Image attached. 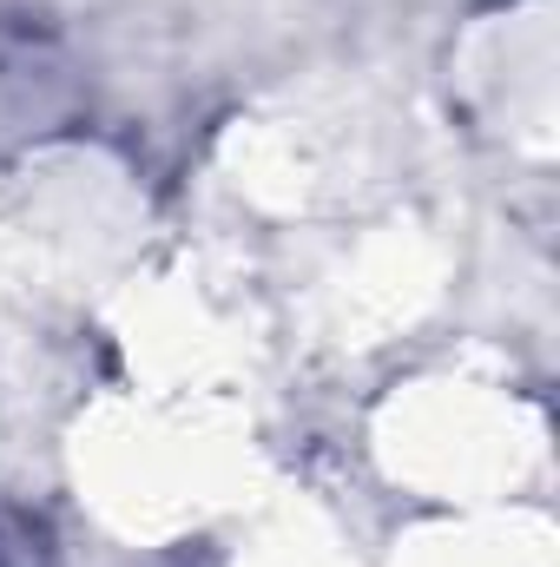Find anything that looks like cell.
I'll return each instance as SVG.
<instances>
[{
	"mask_svg": "<svg viewBox=\"0 0 560 567\" xmlns=\"http://www.w3.org/2000/svg\"><path fill=\"white\" fill-rule=\"evenodd\" d=\"M0 567H66L60 535L40 508L27 502H0Z\"/></svg>",
	"mask_w": 560,
	"mask_h": 567,
	"instance_id": "cell-1",
	"label": "cell"
}]
</instances>
